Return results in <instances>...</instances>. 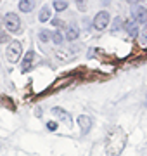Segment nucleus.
<instances>
[{"label":"nucleus","instance_id":"obj_1","mask_svg":"<svg viewBox=\"0 0 147 156\" xmlns=\"http://www.w3.org/2000/svg\"><path fill=\"white\" fill-rule=\"evenodd\" d=\"M125 146H126V134L123 132V128H113L108 134V139H106V154L119 156L123 153Z\"/></svg>","mask_w":147,"mask_h":156},{"label":"nucleus","instance_id":"obj_2","mask_svg":"<svg viewBox=\"0 0 147 156\" xmlns=\"http://www.w3.org/2000/svg\"><path fill=\"white\" fill-rule=\"evenodd\" d=\"M7 61L9 62H17L19 59H21V56H23V45H21V42H17V40H12L11 44H9V47H7Z\"/></svg>","mask_w":147,"mask_h":156},{"label":"nucleus","instance_id":"obj_3","mask_svg":"<svg viewBox=\"0 0 147 156\" xmlns=\"http://www.w3.org/2000/svg\"><path fill=\"white\" fill-rule=\"evenodd\" d=\"M4 24L11 33H21V19L14 12H7L4 17Z\"/></svg>","mask_w":147,"mask_h":156},{"label":"nucleus","instance_id":"obj_4","mask_svg":"<svg viewBox=\"0 0 147 156\" xmlns=\"http://www.w3.org/2000/svg\"><path fill=\"white\" fill-rule=\"evenodd\" d=\"M109 21H111L109 12L108 11H101L99 14H95V17H94V28H95L97 31H102V30L108 28Z\"/></svg>","mask_w":147,"mask_h":156},{"label":"nucleus","instance_id":"obj_5","mask_svg":"<svg viewBox=\"0 0 147 156\" xmlns=\"http://www.w3.org/2000/svg\"><path fill=\"white\" fill-rule=\"evenodd\" d=\"M78 123H80V130H81V135H87V134H88V132L92 130V118H90V116H87V115H80Z\"/></svg>","mask_w":147,"mask_h":156},{"label":"nucleus","instance_id":"obj_6","mask_svg":"<svg viewBox=\"0 0 147 156\" xmlns=\"http://www.w3.org/2000/svg\"><path fill=\"white\" fill-rule=\"evenodd\" d=\"M133 21L138 24V23H147V9L142 5H137L133 9Z\"/></svg>","mask_w":147,"mask_h":156},{"label":"nucleus","instance_id":"obj_7","mask_svg":"<svg viewBox=\"0 0 147 156\" xmlns=\"http://www.w3.org/2000/svg\"><path fill=\"white\" fill-rule=\"evenodd\" d=\"M33 62H35V52H33V50H28V52H26V56L23 57V64H21L23 73L29 71V69L33 68Z\"/></svg>","mask_w":147,"mask_h":156},{"label":"nucleus","instance_id":"obj_8","mask_svg":"<svg viewBox=\"0 0 147 156\" xmlns=\"http://www.w3.org/2000/svg\"><path fill=\"white\" fill-rule=\"evenodd\" d=\"M52 113H54L59 120H62L66 125H71V122H73V120H71V115H69L68 111H64V109H62V108H59V106L54 108V109H52Z\"/></svg>","mask_w":147,"mask_h":156},{"label":"nucleus","instance_id":"obj_9","mask_svg":"<svg viewBox=\"0 0 147 156\" xmlns=\"http://www.w3.org/2000/svg\"><path fill=\"white\" fill-rule=\"evenodd\" d=\"M78 37H80V30H78V26L71 24V26H68V28H66V38H68L69 42L76 40Z\"/></svg>","mask_w":147,"mask_h":156},{"label":"nucleus","instance_id":"obj_10","mask_svg":"<svg viewBox=\"0 0 147 156\" xmlns=\"http://www.w3.org/2000/svg\"><path fill=\"white\" fill-rule=\"evenodd\" d=\"M125 26H126V31H128L130 37H137V35H138V24H137L133 19L128 21V23H125Z\"/></svg>","mask_w":147,"mask_h":156},{"label":"nucleus","instance_id":"obj_11","mask_svg":"<svg viewBox=\"0 0 147 156\" xmlns=\"http://www.w3.org/2000/svg\"><path fill=\"white\" fill-rule=\"evenodd\" d=\"M38 19H40V23L49 21V19H50V7L49 5L42 7V11H40V14H38Z\"/></svg>","mask_w":147,"mask_h":156},{"label":"nucleus","instance_id":"obj_12","mask_svg":"<svg viewBox=\"0 0 147 156\" xmlns=\"http://www.w3.org/2000/svg\"><path fill=\"white\" fill-rule=\"evenodd\" d=\"M33 7H35V4L31 2V0H21V2H19V11L21 12L33 11Z\"/></svg>","mask_w":147,"mask_h":156},{"label":"nucleus","instance_id":"obj_13","mask_svg":"<svg viewBox=\"0 0 147 156\" xmlns=\"http://www.w3.org/2000/svg\"><path fill=\"white\" fill-rule=\"evenodd\" d=\"M50 40H54V44H56V45H61L62 42H64V37H62L61 31H52Z\"/></svg>","mask_w":147,"mask_h":156},{"label":"nucleus","instance_id":"obj_14","mask_svg":"<svg viewBox=\"0 0 147 156\" xmlns=\"http://www.w3.org/2000/svg\"><path fill=\"white\" fill-rule=\"evenodd\" d=\"M50 31L49 30H42L38 33V38H40V42H43V44H47V42H50Z\"/></svg>","mask_w":147,"mask_h":156},{"label":"nucleus","instance_id":"obj_15","mask_svg":"<svg viewBox=\"0 0 147 156\" xmlns=\"http://www.w3.org/2000/svg\"><path fill=\"white\" fill-rule=\"evenodd\" d=\"M54 9H56L57 12H61V11H64V9H68V2H54Z\"/></svg>","mask_w":147,"mask_h":156},{"label":"nucleus","instance_id":"obj_16","mask_svg":"<svg viewBox=\"0 0 147 156\" xmlns=\"http://www.w3.org/2000/svg\"><path fill=\"white\" fill-rule=\"evenodd\" d=\"M52 24H54V26H57V28H64V26H66V24H64V21H61V19H52Z\"/></svg>","mask_w":147,"mask_h":156},{"label":"nucleus","instance_id":"obj_17","mask_svg":"<svg viewBox=\"0 0 147 156\" xmlns=\"http://www.w3.org/2000/svg\"><path fill=\"white\" fill-rule=\"evenodd\" d=\"M4 42H9V35L0 31V44H4Z\"/></svg>","mask_w":147,"mask_h":156},{"label":"nucleus","instance_id":"obj_18","mask_svg":"<svg viewBox=\"0 0 147 156\" xmlns=\"http://www.w3.org/2000/svg\"><path fill=\"white\" fill-rule=\"evenodd\" d=\"M47 128H49V130H57V123L56 122H49L47 123Z\"/></svg>","mask_w":147,"mask_h":156},{"label":"nucleus","instance_id":"obj_19","mask_svg":"<svg viewBox=\"0 0 147 156\" xmlns=\"http://www.w3.org/2000/svg\"><path fill=\"white\" fill-rule=\"evenodd\" d=\"M121 23L125 24V21H123V19H121V17H118V19L114 21V30H119V24H121Z\"/></svg>","mask_w":147,"mask_h":156},{"label":"nucleus","instance_id":"obj_20","mask_svg":"<svg viewBox=\"0 0 147 156\" xmlns=\"http://www.w3.org/2000/svg\"><path fill=\"white\" fill-rule=\"evenodd\" d=\"M2 23H4V19H2V16H0V28H2Z\"/></svg>","mask_w":147,"mask_h":156},{"label":"nucleus","instance_id":"obj_21","mask_svg":"<svg viewBox=\"0 0 147 156\" xmlns=\"http://www.w3.org/2000/svg\"><path fill=\"white\" fill-rule=\"evenodd\" d=\"M145 37H147V26H145Z\"/></svg>","mask_w":147,"mask_h":156},{"label":"nucleus","instance_id":"obj_22","mask_svg":"<svg viewBox=\"0 0 147 156\" xmlns=\"http://www.w3.org/2000/svg\"><path fill=\"white\" fill-rule=\"evenodd\" d=\"M145 106H147V102H145Z\"/></svg>","mask_w":147,"mask_h":156}]
</instances>
